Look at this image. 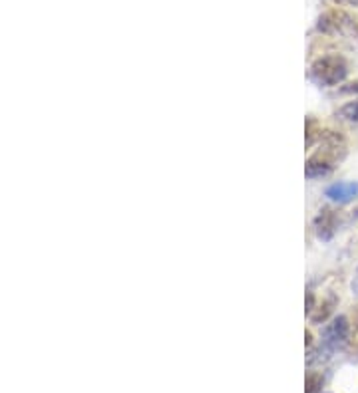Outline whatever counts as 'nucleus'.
I'll return each mask as SVG.
<instances>
[{
	"label": "nucleus",
	"instance_id": "nucleus-3",
	"mask_svg": "<svg viewBox=\"0 0 358 393\" xmlns=\"http://www.w3.org/2000/svg\"><path fill=\"white\" fill-rule=\"evenodd\" d=\"M348 320L344 316H337L331 324H326V328L322 330L320 335V352H324L326 355H333L338 350L344 348L346 340H348Z\"/></svg>",
	"mask_w": 358,
	"mask_h": 393
},
{
	"label": "nucleus",
	"instance_id": "nucleus-8",
	"mask_svg": "<svg viewBox=\"0 0 358 393\" xmlns=\"http://www.w3.org/2000/svg\"><path fill=\"white\" fill-rule=\"evenodd\" d=\"M340 94H358V79L346 84L344 88H340Z\"/></svg>",
	"mask_w": 358,
	"mask_h": 393
},
{
	"label": "nucleus",
	"instance_id": "nucleus-9",
	"mask_svg": "<svg viewBox=\"0 0 358 393\" xmlns=\"http://www.w3.org/2000/svg\"><path fill=\"white\" fill-rule=\"evenodd\" d=\"M338 4H346V6H355L358 8V0H337Z\"/></svg>",
	"mask_w": 358,
	"mask_h": 393
},
{
	"label": "nucleus",
	"instance_id": "nucleus-10",
	"mask_svg": "<svg viewBox=\"0 0 358 393\" xmlns=\"http://www.w3.org/2000/svg\"><path fill=\"white\" fill-rule=\"evenodd\" d=\"M357 276H358V272H357Z\"/></svg>",
	"mask_w": 358,
	"mask_h": 393
},
{
	"label": "nucleus",
	"instance_id": "nucleus-5",
	"mask_svg": "<svg viewBox=\"0 0 358 393\" xmlns=\"http://www.w3.org/2000/svg\"><path fill=\"white\" fill-rule=\"evenodd\" d=\"M324 196H329L331 201L335 203H350L358 196V183H353V181H340V183H335L331 187H326L324 191Z\"/></svg>",
	"mask_w": 358,
	"mask_h": 393
},
{
	"label": "nucleus",
	"instance_id": "nucleus-6",
	"mask_svg": "<svg viewBox=\"0 0 358 393\" xmlns=\"http://www.w3.org/2000/svg\"><path fill=\"white\" fill-rule=\"evenodd\" d=\"M340 116L348 121H358V101H350L340 110Z\"/></svg>",
	"mask_w": 358,
	"mask_h": 393
},
{
	"label": "nucleus",
	"instance_id": "nucleus-7",
	"mask_svg": "<svg viewBox=\"0 0 358 393\" xmlns=\"http://www.w3.org/2000/svg\"><path fill=\"white\" fill-rule=\"evenodd\" d=\"M322 388V379L318 375H309L307 377V393H318Z\"/></svg>",
	"mask_w": 358,
	"mask_h": 393
},
{
	"label": "nucleus",
	"instance_id": "nucleus-2",
	"mask_svg": "<svg viewBox=\"0 0 358 393\" xmlns=\"http://www.w3.org/2000/svg\"><path fill=\"white\" fill-rule=\"evenodd\" d=\"M317 30L324 36H340V38L358 40V20L346 10L333 8L326 10L317 22Z\"/></svg>",
	"mask_w": 358,
	"mask_h": 393
},
{
	"label": "nucleus",
	"instance_id": "nucleus-1",
	"mask_svg": "<svg viewBox=\"0 0 358 393\" xmlns=\"http://www.w3.org/2000/svg\"><path fill=\"white\" fill-rule=\"evenodd\" d=\"M311 79L322 86V88H333L342 84L346 76H348V64L346 60L338 54H329V56H320L313 64L309 70Z\"/></svg>",
	"mask_w": 358,
	"mask_h": 393
},
{
	"label": "nucleus",
	"instance_id": "nucleus-4",
	"mask_svg": "<svg viewBox=\"0 0 358 393\" xmlns=\"http://www.w3.org/2000/svg\"><path fill=\"white\" fill-rule=\"evenodd\" d=\"M315 235L320 238V240H331L338 229V218L337 213L333 209H322L317 216H315Z\"/></svg>",
	"mask_w": 358,
	"mask_h": 393
}]
</instances>
